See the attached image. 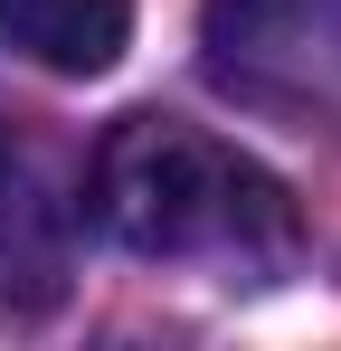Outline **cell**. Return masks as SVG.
Segmentation results:
<instances>
[{
	"label": "cell",
	"mask_w": 341,
	"mask_h": 351,
	"mask_svg": "<svg viewBox=\"0 0 341 351\" xmlns=\"http://www.w3.org/2000/svg\"><path fill=\"white\" fill-rule=\"evenodd\" d=\"M86 209L152 266H275L294 247V190L237 143L170 114H123L86 162Z\"/></svg>",
	"instance_id": "cell-1"
},
{
	"label": "cell",
	"mask_w": 341,
	"mask_h": 351,
	"mask_svg": "<svg viewBox=\"0 0 341 351\" xmlns=\"http://www.w3.org/2000/svg\"><path fill=\"white\" fill-rule=\"evenodd\" d=\"M209 86L284 123H341V0H209Z\"/></svg>",
	"instance_id": "cell-2"
},
{
	"label": "cell",
	"mask_w": 341,
	"mask_h": 351,
	"mask_svg": "<svg viewBox=\"0 0 341 351\" xmlns=\"http://www.w3.org/2000/svg\"><path fill=\"white\" fill-rule=\"evenodd\" d=\"M76 209L86 190L66 180L29 123H0V313H48L76 285Z\"/></svg>",
	"instance_id": "cell-3"
},
{
	"label": "cell",
	"mask_w": 341,
	"mask_h": 351,
	"mask_svg": "<svg viewBox=\"0 0 341 351\" xmlns=\"http://www.w3.org/2000/svg\"><path fill=\"white\" fill-rule=\"evenodd\" d=\"M0 38L48 76H105L133 48V0H0Z\"/></svg>",
	"instance_id": "cell-4"
}]
</instances>
